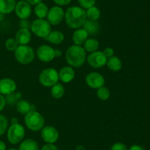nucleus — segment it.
<instances>
[{"label":"nucleus","instance_id":"nucleus-1","mask_svg":"<svg viewBox=\"0 0 150 150\" xmlns=\"http://www.w3.org/2000/svg\"><path fill=\"white\" fill-rule=\"evenodd\" d=\"M64 19L67 26L71 29H79L86 19V10L80 6H72L64 13Z\"/></svg>","mask_w":150,"mask_h":150},{"label":"nucleus","instance_id":"nucleus-2","mask_svg":"<svg viewBox=\"0 0 150 150\" xmlns=\"http://www.w3.org/2000/svg\"><path fill=\"white\" fill-rule=\"evenodd\" d=\"M66 61L70 66L79 68L86 61V51L81 46L72 45L66 51Z\"/></svg>","mask_w":150,"mask_h":150},{"label":"nucleus","instance_id":"nucleus-3","mask_svg":"<svg viewBox=\"0 0 150 150\" xmlns=\"http://www.w3.org/2000/svg\"><path fill=\"white\" fill-rule=\"evenodd\" d=\"M24 122L30 130L39 131L43 128L45 120L43 116L38 112L30 111L25 115Z\"/></svg>","mask_w":150,"mask_h":150},{"label":"nucleus","instance_id":"nucleus-4","mask_svg":"<svg viewBox=\"0 0 150 150\" xmlns=\"http://www.w3.org/2000/svg\"><path fill=\"white\" fill-rule=\"evenodd\" d=\"M14 52L17 61L22 65L29 64L35 59V51L28 45H19Z\"/></svg>","mask_w":150,"mask_h":150},{"label":"nucleus","instance_id":"nucleus-5","mask_svg":"<svg viewBox=\"0 0 150 150\" xmlns=\"http://www.w3.org/2000/svg\"><path fill=\"white\" fill-rule=\"evenodd\" d=\"M31 30L36 36L45 38L51 32L49 22L44 19H38L32 22Z\"/></svg>","mask_w":150,"mask_h":150},{"label":"nucleus","instance_id":"nucleus-6","mask_svg":"<svg viewBox=\"0 0 150 150\" xmlns=\"http://www.w3.org/2000/svg\"><path fill=\"white\" fill-rule=\"evenodd\" d=\"M59 73L53 68L45 69L39 75V82L45 87H52L59 81Z\"/></svg>","mask_w":150,"mask_h":150},{"label":"nucleus","instance_id":"nucleus-7","mask_svg":"<svg viewBox=\"0 0 150 150\" xmlns=\"http://www.w3.org/2000/svg\"><path fill=\"white\" fill-rule=\"evenodd\" d=\"M24 128L18 123L12 124L7 129V140L12 144H17L20 143L24 138Z\"/></svg>","mask_w":150,"mask_h":150},{"label":"nucleus","instance_id":"nucleus-8","mask_svg":"<svg viewBox=\"0 0 150 150\" xmlns=\"http://www.w3.org/2000/svg\"><path fill=\"white\" fill-rule=\"evenodd\" d=\"M107 59L108 58L103 51H96L90 53V54L87 57V61L91 67L99 69L106 65Z\"/></svg>","mask_w":150,"mask_h":150},{"label":"nucleus","instance_id":"nucleus-9","mask_svg":"<svg viewBox=\"0 0 150 150\" xmlns=\"http://www.w3.org/2000/svg\"><path fill=\"white\" fill-rule=\"evenodd\" d=\"M64 18V12L59 6H54L48 10L47 21L51 25H58L62 21Z\"/></svg>","mask_w":150,"mask_h":150},{"label":"nucleus","instance_id":"nucleus-10","mask_svg":"<svg viewBox=\"0 0 150 150\" xmlns=\"http://www.w3.org/2000/svg\"><path fill=\"white\" fill-rule=\"evenodd\" d=\"M14 11L21 20L27 19L32 14V7L24 0H20L16 3Z\"/></svg>","mask_w":150,"mask_h":150},{"label":"nucleus","instance_id":"nucleus-11","mask_svg":"<svg viewBox=\"0 0 150 150\" xmlns=\"http://www.w3.org/2000/svg\"><path fill=\"white\" fill-rule=\"evenodd\" d=\"M88 86L94 89H98L105 85V79L100 73L98 72H91L86 75L85 78Z\"/></svg>","mask_w":150,"mask_h":150},{"label":"nucleus","instance_id":"nucleus-12","mask_svg":"<svg viewBox=\"0 0 150 150\" xmlns=\"http://www.w3.org/2000/svg\"><path fill=\"white\" fill-rule=\"evenodd\" d=\"M41 137L45 142L48 144H54L58 140L59 132L54 126H43L41 129Z\"/></svg>","mask_w":150,"mask_h":150},{"label":"nucleus","instance_id":"nucleus-13","mask_svg":"<svg viewBox=\"0 0 150 150\" xmlns=\"http://www.w3.org/2000/svg\"><path fill=\"white\" fill-rule=\"evenodd\" d=\"M38 59L42 62H50L55 58L54 49L48 45H42L37 50Z\"/></svg>","mask_w":150,"mask_h":150},{"label":"nucleus","instance_id":"nucleus-14","mask_svg":"<svg viewBox=\"0 0 150 150\" xmlns=\"http://www.w3.org/2000/svg\"><path fill=\"white\" fill-rule=\"evenodd\" d=\"M16 83L13 79L10 78H3L0 79V94L1 95H10L16 91Z\"/></svg>","mask_w":150,"mask_h":150},{"label":"nucleus","instance_id":"nucleus-15","mask_svg":"<svg viewBox=\"0 0 150 150\" xmlns=\"http://www.w3.org/2000/svg\"><path fill=\"white\" fill-rule=\"evenodd\" d=\"M32 34L29 29L20 28L16 34L15 39L17 41L19 45H27L31 41Z\"/></svg>","mask_w":150,"mask_h":150},{"label":"nucleus","instance_id":"nucleus-16","mask_svg":"<svg viewBox=\"0 0 150 150\" xmlns=\"http://www.w3.org/2000/svg\"><path fill=\"white\" fill-rule=\"evenodd\" d=\"M75 71L71 66H64L60 69L59 72V78L62 82L68 83L71 82L75 77Z\"/></svg>","mask_w":150,"mask_h":150},{"label":"nucleus","instance_id":"nucleus-17","mask_svg":"<svg viewBox=\"0 0 150 150\" xmlns=\"http://www.w3.org/2000/svg\"><path fill=\"white\" fill-rule=\"evenodd\" d=\"M82 26L83 29L87 32L88 35H95L100 29V24L98 23V21H92L89 19L84 21Z\"/></svg>","mask_w":150,"mask_h":150},{"label":"nucleus","instance_id":"nucleus-18","mask_svg":"<svg viewBox=\"0 0 150 150\" xmlns=\"http://www.w3.org/2000/svg\"><path fill=\"white\" fill-rule=\"evenodd\" d=\"M88 36L89 35L84 29L79 28V29H76V30L73 32L72 39L75 45L81 46L88 39Z\"/></svg>","mask_w":150,"mask_h":150},{"label":"nucleus","instance_id":"nucleus-19","mask_svg":"<svg viewBox=\"0 0 150 150\" xmlns=\"http://www.w3.org/2000/svg\"><path fill=\"white\" fill-rule=\"evenodd\" d=\"M45 41H48L53 44H60L64 41V35L63 32L59 30L51 31L45 38Z\"/></svg>","mask_w":150,"mask_h":150},{"label":"nucleus","instance_id":"nucleus-20","mask_svg":"<svg viewBox=\"0 0 150 150\" xmlns=\"http://www.w3.org/2000/svg\"><path fill=\"white\" fill-rule=\"evenodd\" d=\"M16 0H0V13L9 14L15 10Z\"/></svg>","mask_w":150,"mask_h":150},{"label":"nucleus","instance_id":"nucleus-21","mask_svg":"<svg viewBox=\"0 0 150 150\" xmlns=\"http://www.w3.org/2000/svg\"><path fill=\"white\" fill-rule=\"evenodd\" d=\"M18 112L21 115H26L30 111H36V107L32 105L26 100H21L16 104Z\"/></svg>","mask_w":150,"mask_h":150},{"label":"nucleus","instance_id":"nucleus-22","mask_svg":"<svg viewBox=\"0 0 150 150\" xmlns=\"http://www.w3.org/2000/svg\"><path fill=\"white\" fill-rule=\"evenodd\" d=\"M106 65L108 69L112 71H119L122 69V61L117 56H112L107 59Z\"/></svg>","mask_w":150,"mask_h":150},{"label":"nucleus","instance_id":"nucleus-23","mask_svg":"<svg viewBox=\"0 0 150 150\" xmlns=\"http://www.w3.org/2000/svg\"><path fill=\"white\" fill-rule=\"evenodd\" d=\"M48 6L43 2H40L39 4H36L35 7V14L38 19H45L47 17L48 13Z\"/></svg>","mask_w":150,"mask_h":150},{"label":"nucleus","instance_id":"nucleus-24","mask_svg":"<svg viewBox=\"0 0 150 150\" xmlns=\"http://www.w3.org/2000/svg\"><path fill=\"white\" fill-rule=\"evenodd\" d=\"M83 45V48L84 49L85 51L89 53L98 51V48H99V42L95 38H89L85 41Z\"/></svg>","mask_w":150,"mask_h":150},{"label":"nucleus","instance_id":"nucleus-25","mask_svg":"<svg viewBox=\"0 0 150 150\" xmlns=\"http://www.w3.org/2000/svg\"><path fill=\"white\" fill-rule=\"evenodd\" d=\"M19 150H39V146L35 140L29 138L21 143Z\"/></svg>","mask_w":150,"mask_h":150},{"label":"nucleus","instance_id":"nucleus-26","mask_svg":"<svg viewBox=\"0 0 150 150\" xmlns=\"http://www.w3.org/2000/svg\"><path fill=\"white\" fill-rule=\"evenodd\" d=\"M86 18L89 20L98 21L100 17V10L98 7L93 6L88 8L86 11Z\"/></svg>","mask_w":150,"mask_h":150},{"label":"nucleus","instance_id":"nucleus-27","mask_svg":"<svg viewBox=\"0 0 150 150\" xmlns=\"http://www.w3.org/2000/svg\"><path fill=\"white\" fill-rule=\"evenodd\" d=\"M51 96L54 97V99H58L62 98L64 94V88L62 86V85L60 83L57 82L54 85H53L52 88L51 90Z\"/></svg>","mask_w":150,"mask_h":150},{"label":"nucleus","instance_id":"nucleus-28","mask_svg":"<svg viewBox=\"0 0 150 150\" xmlns=\"http://www.w3.org/2000/svg\"><path fill=\"white\" fill-rule=\"evenodd\" d=\"M110 95H111L110 91L106 87L102 86L98 88V91H97V96L102 101H105V100L108 99L110 97Z\"/></svg>","mask_w":150,"mask_h":150},{"label":"nucleus","instance_id":"nucleus-29","mask_svg":"<svg viewBox=\"0 0 150 150\" xmlns=\"http://www.w3.org/2000/svg\"><path fill=\"white\" fill-rule=\"evenodd\" d=\"M19 46L18 43L17 42L15 38H7V41H5V47L8 51H15L17 49L18 47Z\"/></svg>","mask_w":150,"mask_h":150},{"label":"nucleus","instance_id":"nucleus-30","mask_svg":"<svg viewBox=\"0 0 150 150\" xmlns=\"http://www.w3.org/2000/svg\"><path fill=\"white\" fill-rule=\"evenodd\" d=\"M8 129V121L4 115L0 114V136L5 133Z\"/></svg>","mask_w":150,"mask_h":150},{"label":"nucleus","instance_id":"nucleus-31","mask_svg":"<svg viewBox=\"0 0 150 150\" xmlns=\"http://www.w3.org/2000/svg\"><path fill=\"white\" fill-rule=\"evenodd\" d=\"M81 7L87 10L88 8L95 6L96 0H77Z\"/></svg>","mask_w":150,"mask_h":150},{"label":"nucleus","instance_id":"nucleus-32","mask_svg":"<svg viewBox=\"0 0 150 150\" xmlns=\"http://www.w3.org/2000/svg\"><path fill=\"white\" fill-rule=\"evenodd\" d=\"M111 150H127V148L122 143H115L112 145Z\"/></svg>","mask_w":150,"mask_h":150},{"label":"nucleus","instance_id":"nucleus-33","mask_svg":"<svg viewBox=\"0 0 150 150\" xmlns=\"http://www.w3.org/2000/svg\"><path fill=\"white\" fill-rule=\"evenodd\" d=\"M31 24H32V23H30V21H28L27 19H23V20H21L19 26H20V28L29 29L31 28Z\"/></svg>","mask_w":150,"mask_h":150},{"label":"nucleus","instance_id":"nucleus-34","mask_svg":"<svg viewBox=\"0 0 150 150\" xmlns=\"http://www.w3.org/2000/svg\"><path fill=\"white\" fill-rule=\"evenodd\" d=\"M103 52L104 54L106 56L107 58L112 57V56H114V49H113L112 48H111V47H107V48H105Z\"/></svg>","mask_w":150,"mask_h":150},{"label":"nucleus","instance_id":"nucleus-35","mask_svg":"<svg viewBox=\"0 0 150 150\" xmlns=\"http://www.w3.org/2000/svg\"><path fill=\"white\" fill-rule=\"evenodd\" d=\"M40 150H58V148L54 144H47L44 145Z\"/></svg>","mask_w":150,"mask_h":150},{"label":"nucleus","instance_id":"nucleus-36","mask_svg":"<svg viewBox=\"0 0 150 150\" xmlns=\"http://www.w3.org/2000/svg\"><path fill=\"white\" fill-rule=\"evenodd\" d=\"M58 6H66L71 2L72 0H53Z\"/></svg>","mask_w":150,"mask_h":150},{"label":"nucleus","instance_id":"nucleus-37","mask_svg":"<svg viewBox=\"0 0 150 150\" xmlns=\"http://www.w3.org/2000/svg\"><path fill=\"white\" fill-rule=\"evenodd\" d=\"M6 105V101H5V98L3 96V95L0 94V112L1 110H3V109L4 108Z\"/></svg>","mask_w":150,"mask_h":150},{"label":"nucleus","instance_id":"nucleus-38","mask_svg":"<svg viewBox=\"0 0 150 150\" xmlns=\"http://www.w3.org/2000/svg\"><path fill=\"white\" fill-rule=\"evenodd\" d=\"M24 1H26L27 3H29L30 5H36V4L41 2L42 0H24Z\"/></svg>","mask_w":150,"mask_h":150},{"label":"nucleus","instance_id":"nucleus-39","mask_svg":"<svg viewBox=\"0 0 150 150\" xmlns=\"http://www.w3.org/2000/svg\"><path fill=\"white\" fill-rule=\"evenodd\" d=\"M128 150H145L144 148L139 145H133Z\"/></svg>","mask_w":150,"mask_h":150},{"label":"nucleus","instance_id":"nucleus-40","mask_svg":"<svg viewBox=\"0 0 150 150\" xmlns=\"http://www.w3.org/2000/svg\"><path fill=\"white\" fill-rule=\"evenodd\" d=\"M62 54V52L60 49H54V55H55V57H60Z\"/></svg>","mask_w":150,"mask_h":150},{"label":"nucleus","instance_id":"nucleus-41","mask_svg":"<svg viewBox=\"0 0 150 150\" xmlns=\"http://www.w3.org/2000/svg\"><path fill=\"white\" fill-rule=\"evenodd\" d=\"M0 150H6L5 144L1 141H0Z\"/></svg>","mask_w":150,"mask_h":150},{"label":"nucleus","instance_id":"nucleus-42","mask_svg":"<svg viewBox=\"0 0 150 150\" xmlns=\"http://www.w3.org/2000/svg\"><path fill=\"white\" fill-rule=\"evenodd\" d=\"M11 121H12V124H15L18 123V120L16 118H13V119H12Z\"/></svg>","mask_w":150,"mask_h":150},{"label":"nucleus","instance_id":"nucleus-43","mask_svg":"<svg viewBox=\"0 0 150 150\" xmlns=\"http://www.w3.org/2000/svg\"><path fill=\"white\" fill-rule=\"evenodd\" d=\"M76 150H86V149H85V147L83 146H78L76 147Z\"/></svg>","mask_w":150,"mask_h":150},{"label":"nucleus","instance_id":"nucleus-44","mask_svg":"<svg viewBox=\"0 0 150 150\" xmlns=\"http://www.w3.org/2000/svg\"><path fill=\"white\" fill-rule=\"evenodd\" d=\"M3 15L4 14H2V13H0V21H1L3 19Z\"/></svg>","mask_w":150,"mask_h":150},{"label":"nucleus","instance_id":"nucleus-45","mask_svg":"<svg viewBox=\"0 0 150 150\" xmlns=\"http://www.w3.org/2000/svg\"><path fill=\"white\" fill-rule=\"evenodd\" d=\"M7 150H18V149H15V148H10Z\"/></svg>","mask_w":150,"mask_h":150}]
</instances>
